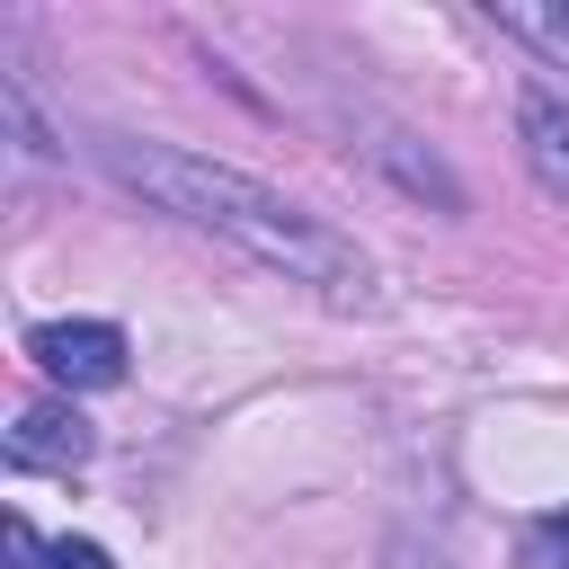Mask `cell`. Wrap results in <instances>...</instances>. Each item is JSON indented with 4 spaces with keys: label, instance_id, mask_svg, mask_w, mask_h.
<instances>
[{
    "label": "cell",
    "instance_id": "4",
    "mask_svg": "<svg viewBox=\"0 0 569 569\" xmlns=\"http://www.w3.org/2000/svg\"><path fill=\"white\" fill-rule=\"evenodd\" d=\"M98 453V436H89V418L71 409V400H36V409H18V427H9V462L18 471H80Z\"/></svg>",
    "mask_w": 569,
    "mask_h": 569
},
{
    "label": "cell",
    "instance_id": "2",
    "mask_svg": "<svg viewBox=\"0 0 569 569\" xmlns=\"http://www.w3.org/2000/svg\"><path fill=\"white\" fill-rule=\"evenodd\" d=\"M338 133H347V151H356L365 169H382L400 196H418V204H436V213H471V196H462V178L445 169V151H427L409 124L356 107V116H338Z\"/></svg>",
    "mask_w": 569,
    "mask_h": 569
},
{
    "label": "cell",
    "instance_id": "8",
    "mask_svg": "<svg viewBox=\"0 0 569 569\" xmlns=\"http://www.w3.org/2000/svg\"><path fill=\"white\" fill-rule=\"evenodd\" d=\"M9 560H18V569H44V542H36L27 516H9Z\"/></svg>",
    "mask_w": 569,
    "mask_h": 569
},
{
    "label": "cell",
    "instance_id": "1",
    "mask_svg": "<svg viewBox=\"0 0 569 569\" xmlns=\"http://www.w3.org/2000/svg\"><path fill=\"white\" fill-rule=\"evenodd\" d=\"M98 160H107V178L133 187L151 213L231 240L240 258H258L267 276H284V284H302V293H320V302H365V293H373V267H365V249H356L347 231H329L320 213H302L293 196L258 187V178L231 169V160H204V151H178V142H133V133H107Z\"/></svg>",
    "mask_w": 569,
    "mask_h": 569
},
{
    "label": "cell",
    "instance_id": "5",
    "mask_svg": "<svg viewBox=\"0 0 569 569\" xmlns=\"http://www.w3.org/2000/svg\"><path fill=\"white\" fill-rule=\"evenodd\" d=\"M516 151H525L533 187H542L551 204H569V107H560L551 89H525V98H516Z\"/></svg>",
    "mask_w": 569,
    "mask_h": 569
},
{
    "label": "cell",
    "instance_id": "10",
    "mask_svg": "<svg viewBox=\"0 0 569 569\" xmlns=\"http://www.w3.org/2000/svg\"><path fill=\"white\" fill-rule=\"evenodd\" d=\"M542 542H560V551H569V516H560V525H542Z\"/></svg>",
    "mask_w": 569,
    "mask_h": 569
},
{
    "label": "cell",
    "instance_id": "6",
    "mask_svg": "<svg viewBox=\"0 0 569 569\" xmlns=\"http://www.w3.org/2000/svg\"><path fill=\"white\" fill-rule=\"evenodd\" d=\"M489 27L533 44L551 71H569V0H489Z\"/></svg>",
    "mask_w": 569,
    "mask_h": 569
},
{
    "label": "cell",
    "instance_id": "3",
    "mask_svg": "<svg viewBox=\"0 0 569 569\" xmlns=\"http://www.w3.org/2000/svg\"><path fill=\"white\" fill-rule=\"evenodd\" d=\"M27 356L62 382V391H107L124 382V329L116 320H44L27 338Z\"/></svg>",
    "mask_w": 569,
    "mask_h": 569
},
{
    "label": "cell",
    "instance_id": "9",
    "mask_svg": "<svg viewBox=\"0 0 569 569\" xmlns=\"http://www.w3.org/2000/svg\"><path fill=\"white\" fill-rule=\"evenodd\" d=\"M391 569H445L436 551H418V542H391Z\"/></svg>",
    "mask_w": 569,
    "mask_h": 569
},
{
    "label": "cell",
    "instance_id": "7",
    "mask_svg": "<svg viewBox=\"0 0 569 569\" xmlns=\"http://www.w3.org/2000/svg\"><path fill=\"white\" fill-rule=\"evenodd\" d=\"M44 569H116V560H107V542H80V533H62V542H44Z\"/></svg>",
    "mask_w": 569,
    "mask_h": 569
}]
</instances>
